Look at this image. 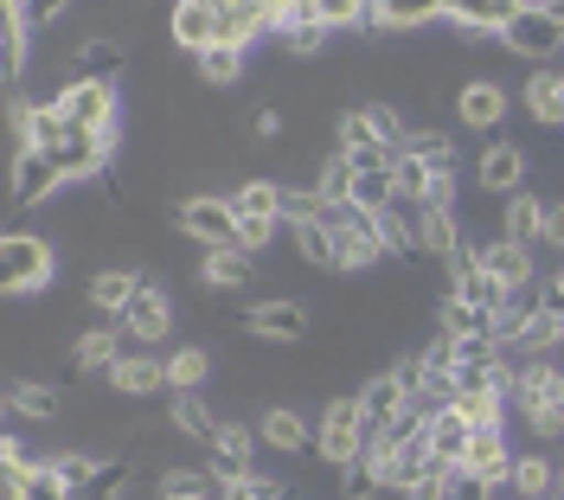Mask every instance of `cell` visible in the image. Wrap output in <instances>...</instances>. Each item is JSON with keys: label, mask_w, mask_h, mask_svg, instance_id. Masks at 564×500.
Masks as SVG:
<instances>
[{"label": "cell", "mask_w": 564, "mask_h": 500, "mask_svg": "<svg viewBox=\"0 0 564 500\" xmlns=\"http://www.w3.org/2000/svg\"><path fill=\"white\" fill-rule=\"evenodd\" d=\"M513 404H520V417L539 443H558L564 436V366L552 359H527V366H513Z\"/></svg>", "instance_id": "6da1fadb"}, {"label": "cell", "mask_w": 564, "mask_h": 500, "mask_svg": "<svg viewBox=\"0 0 564 500\" xmlns=\"http://www.w3.org/2000/svg\"><path fill=\"white\" fill-rule=\"evenodd\" d=\"M327 231H334V270H372L386 257V238H379V218L359 213V206H321Z\"/></svg>", "instance_id": "7a4b0ae2"}, {"label": "cell", "mask_w": 564, "mask_h": 500, "mask_svg": "<svg viewBox=\"0 0 564 500\" xmlns=\"http://www.w3.org/2000/svg\"><path fill=\"white\" fill-rule=\"evenodd\" d=\"M45 283H52V250L26 231H7L0 238V295H39Z\"/></svg>", "instance_id": "3957f363"}, {"label": "cell", "mask_w": 564, "mask_h": 500, "mask_svg": "<svg viewBox=\"0 0 564 500\" xmlns=\"http://www.w3.org/2000/svg\"><path fill=\"white\" fill-rule=\"evenodd\" d=\"M276 193H282V186H270V180H245L238 193H225V199H231V218H238V238H245V250H263L270 238H276V225H282Z\"/></svg>", "instance_id": "277c9868"}, {"label": "cell", "mask_w": 564, "mask_h": 500, "mask_svg": "<svg viewBox=\"0 0 564 500\" xmlns=\"http://www.w3.org/2000/svg\"><path fill=\"white\" fill-rule=\"evenodd\" d=\"M500 45H507V52H520V58H539V65H545V58H558V52H564V26L545 13V7H513V20L500 26Z\"/></svg>", "instance_id": "5b68a950"}, {"label": "cell", "mask_w": 564, "mask_h": 500, "mask_svg": "<svg viewBox=\"0 0 564 500\" xmlns=\"http://www.w3.org/2000/svg\"><path fill=\"white\" fill-rule=\"evenodd\" d=\"M359 443H366L359 398H334V404L321 411V424H315V449H321L334 468H340V463H352V456H359Z\"/></svg>", "instance_id": "8992f818"}, {"label": "cell", "mask_w": 564, "mask_h": 500, "mask_svg": "<svg viewBox=\"0 0 564 500\" xmlns=\"http://www.w3.org/2000/svg\"><path fill=\"white\" fill-rule=\"evenodd\" d=\"M167 327H174V302H167V289L141 283L129 295V308H122V334L141 340V347H154V340H167Z\"/></svg>", "instance_id": "52a82bcc"}, {"label": "cell", "mask_w": 564, "mask_h": 500, "mask_svg": "<svg viewBox=\"0 0 564 500\" xmlns=\"http://www.w3.org/2000/svg\"><path fill=\"white\" fill-rule=\"evenodd\" d=\"M180 231L199 238L206 250L245 244V238H238V218H231V199H186V206H180Z\"/></svg>", "instance_id": "ba28073f"}, {"label": "cell", "mask_w": 564, "mask_h": 500, "mask_svg": "<svg viewBox=\"0 0 564 500\" xmlns=\"http://www.w3.org/2000/svg\"><path fill=\"white\" fill-rule=\"evenodd\" d=\"M58 109L70 116V129H109L116 122V90H109L104 77H77L58 97Z\"/></svg>", "instance_id": "9c48e42d"}, {"label": "cell", "mask_w": 564, "mask_h": 500, "mask_svg": "<svg viewBox=\"0 0 564 500\" xmlns=\"http://www.w3.org/2000/svg\"><path fill=\"white\" fill-rule=\"evenodd\" d=\"M58 180H65V174L52 167V154H39V148H13V174H7V186H13V199H20V206H45Z\"/></svg>", "instance_id": "30bf717a"}, {"label": "cell", "mask_w": 564, "mask_h": 500, "mask_svg": "<svg viewBox=\"0 0 564 500\" xmlns=\"http://www.w3.org/2000/svg\"><path fill=\"white\" fill-rule=\"evenodd\" d=\"M462 468H475L481 481H507V468H513V449H507V430L500 424H481V430H468V449H462Z\"/></svg>", "instance_id": "8fae6325"}, {"label": "cell", "mask_w": 564, "mask_h": 500, "mask_svg": "<svg viewBox=\"0 0 564 500\" xmlns=\"http://www.w3.org/2000/svg\"><path fill=\"white\" fill-rule=\"evenodd\" d=\"M109 385L122 398H154V392H167V366L154 354H122L109 366Z\"/></svg>", "instance_id": "7c38bea8"}, {"label": "cell", "mask_w": 564, "mask_h": 500, "mask_svg": "<svg viewBox=\"0 0 564 500\" xmlns=\"http://www.w3.org/2000/svg\"><path fill=\"white\" fill-rule=\"evenodd\" d=\"M468 417H462L456 404H443L436 417H430V430H423V449H430V463L436 468H449V463H462V449H468Z\"/></svg>", "instance_id": "4fadbf2b"}, {"label": "cell", "mask_w": 564, "mask_h": 500, "mask_svg": "<svg viewBox=\"0 0 564 500\" xmlns=\"http://www.w3.org/2000/svg\"><path fill=\"white\" fill-rule=\"evenodd\" d=\"M250 449H257V436L245 424H218V436H212V481L225 488V481L250 475Z\"/></svg>", "instance_id": "5bb4252c"}, {"label": "cell", "mask_w": 564, "mask_h": 500, "mask_svg": "<svg viewBox=\"0 0 564 500\" xmlns=\"http://www.w3.org/2000/svg\"><path fill=\"white\" fill-rule=\"evenodd\" d=\"M481 270H488L500 289H532V244H513V238H494L481 250Z\"/></svg>", "instance_id": "9a60e30c"}, {"label": "cell", "mask_w": 564, "mask_h": 500, "mask_svg": "<svg viewBox=\"0 0 564 500\" xmlns=\"http://www.w3.org/2000/svg\"><path fill=\"white\" fill-rule=\"evenodd\" d=\"M245 322H250V334H263V340H302V334H308V308H302V302H257Z\"/></svg>", "instance_id": "2e32d148"}, {"label": "cell", "mask_w": 564, "mask_h": 500, "mask_svg": "<svg viewBox=\"0 0 564 500\" xmlns=\"http://www.w3.org/2000/svg\"><path fill=\"white\" fill-rule=\"evenodd\" d=\"M250 270H257V250H245V244H225V250L199 257V283H212V289H245Z\"/></svg>", "instance_id": "e0dca14e"}, {"label": "cell", "mask_w": 564, "mask_h": 500, "mask_svg": "<svg viewBox=\"0 0 564 500\" xmlns=\"http://www.w3.org/2000/svg\"><path fill=\"white\" fill-rule=\"evenodd\" d=\"M174 39L186 45V52L218 45V7H212V0H180L174 7Z\"/></svg>", "instance_id": "ac0fdd59"}, {"label": "cell", "mask_w": 564, "mask_h": 500, "mask_svg": "<svg viewBox=\"0 0 564 500\" xmlns=\"http://www.w3.org/2000/svg\"><path fill=\"white\" fill-rule=\"evenodd\" d=\"M475 174H481L488 193H513V186L527 180V154L513 142H494V148H481V167H475Z\"/></svg>", "instance_id": "d6986e66"}, {"label": "cell", "mask_w": 564, "mask_h": 500, "mask_svg": "<svg viewBox=\"0 0 564 500\" xmlns=\"http://www.w3.org/2000/svg\"><path fill=\"white\" fill-rule=\"evenodd\" d=\"M539 225H545V199L527 193V186H513V193H507V225H500V238H513V244H539Z\"/></svg>", "instance_id": "ffe728a7"}, {"label": "cell", "mask_w": 564, "mask_h": 500, "mask_svg": "<svg viewBox=\"0 0 564 500\" xmlns=\"http://www.w3.org/2000/svg\"><path fill=\"white\" fill-rule=\"evenodd\" d=\"M257 436H263L270 449H282V456L308 449V424H302V411H295V404H270V411H263V424H257Z\"/></svg>", "instance_id": "44dd1931"}, {"label": "cell", "mask_w": 564, "mask_h": 500, "mask_svg": "<svg viewBox=\"0 0 564 500\" xmlns=\"http://www.w3.org/2000/svg\"><path fill=\"white\" fill-rule=\"evenodd\" d=\"M443 13H449L456 26H468V33H494L500 39V26L513 20V0H443Z\"/></svg>", "instance_id": "7402d4cb"}, {"label": "cell", "mask_w": 564, "mask_h": 500, "mask_svg": "<svg viewBox=\"0 0 564 500\" xmlns=\"http://www.w3.org/2000/svg\"><path fill=\"white\" fill-rule=\"evenodd\" d=\"M456 109H462V122H468V129H494V122L507 116V90L488 84V77H481V84H462Z\"/></svg>", "instance_id": "603a6c76"}, {"label": "cell", "mask_w": 564, "mask_h": 500, "mask_svg": "<svg viewBox=\"0 0 564 500\" xmlns=\"http://www.w3.org/2000/svg\"><path fill=\"white\" fill-rule=\"evenodd\" d=\"M527 109L539 122H564V65H539L527 77Z\"/></svg>", "instance_id": "cb8c5ba5"}, {"label": "cell", "mask_w": 564, "mask_h": 500, "mask_svg": "<svg viewBox=\"0 0 564 500\" xmlns=\"http://www.w3.org/2000/svg\"><path fill=\"white\" fill-rule=\"evenodd\" d=\"M507 481H513V494L520 500H552L558 494V468L545 463V456H513Z\"/></svg>", "instance_id": "d4e9b609"}, {"label": "cell", "mask_w": 564, "mask_h": 500, "mask_svg": "<svg viewBox=\"0 0 564 500\" xmlns=\"http://www.w3.org/2000/svg\"><path fill=\"white\" fill-rule=\"evenodd\" d=\"M398 404H404V392H398V379H366V385H359V417H366V436H372V430H386L391 417H398Z\"/></svg>", "instance_id": "484cf974"}, {"label": "cell", "mask_w": 564, "mask_h": 500, "mask_svg": "<svg viewBox=\"0 0 564 500\" xmlns=\"http://www.w3.org/2000/svg\"><path fill=\"white\" fill-rule=\"evenodd\" d=\"M417 250H436L443 263L462 250V231H456V213H449V206H423V218H417Z\"/></svg>", "instance_id": "4316f807"}, {"label": "cell", "mask_w": 564, "mask_h": 500, "mask_svg": "<svg viewBox=\"0 0 564 500\" xmlns=\"http://www.w3.org/2000/svg\"><path fill=\"white\" fill-rule=\"evenodd\" d=\"M122 359V340L109 334V327H90V334H77V347H70V366L77 372H104L109 379V366Z\"/></svg>", "instance_id": "83f0119b"}, {"label": "cell", "mask_w": 564, "mask_h": 500, "mask_svg": "<svg viewBox=\"0 0 564 500\" xmlns=\"http://www.w3.org/2000/svg\"><path fill=\"white\" fill-rule=\"evenodd\" d=\"M161 366H167V392H199L206 372H212V354L206 347H174Z\"/></svg>", "instance_id": "f1b7e54d"}, {"label": "cell", "mask_w": 564, "mask_h": 500, "mask_svg": "<svg viewBox=\"0 0 564 500\" xmlns=\"http://www.w3.org/2000/svg\"><path fill=\"white\" fill-rule=\"evenodd\" d=\"M141 289V276H129V270H97L90 276V302L104 308V315H116L122 322V308H129V295Z\"/></svg>", "instance_id": "f546056e"}, {"label": "cell", "mask_w": 564, "mask_h": 500, "mask_svg": "<svg viewBox=\"0 0 564 500\" xmlns=\"http://www.w3.org/2000/svg\"><path fill=\"white\" fill-rule=\"evenodd\" d=\"M199 77L218 84V90H225V84H238V77H245V45H225V39L206 45V52H199Z\"/></svg>", "instance_id": "4dcf8cb0"}, {"label": "cell", "mask_w": 564, "mask_h": 500, "mask_svg": "<svg viewBox=\"0 0 564 500\" xmlns=\"http://www.w3.org/2000/svg\"><path fill=\"white\" fill-rule=\"evenodd\" d=\"M45 468H52V481H58L65 494H77L84 481H97V475H104V456H84V449H70V456H45Z\"/></svg>", "instance_id": "1f68e13d"}, {"label": "cell", "mask_w": 564, "mask_h": 500, "mask_svg": "<svg viewBox=\"0 0 564 500\" xmlns=\"http://www.w3.org/2000/svg\"><path fill=\"white\" fill-rule=\"evenodd\" d=\"M295 231V250L315 263V270H334V231H327V218H302V225H289Z\"/></svg>", "instance_id": "d6a6232c"}, {"label": "cell", "mask_w": 564, "mask_h": 500, "mask_svg": "<svg viewBox=\"0 0 564 500\" xmlns=\"http://www.w3.org/2000/svg\"><path fill=\"white\" fill-rule=\"evenodd\" d=\"M443 334H456V340H468V334H488V308L462 302L456 289H449V295H443Z\"/></svg>", "instance_id": "836d02e7"}, {"label": "cell", "mask_w": 564, "mask_h": 500, "mask_svg": "<svg viewBox=\"0 0 564 500\" xmlns=\"http://www.w3.org/2000/svg\"><path fill=\"white\" fill-rule=\"evenodd\" d=\"M436 13H443V0H372V20H386V26H423Z\"/></svg>", "instance_id": "e575fe53"}, {"label": "cell", "mask_w": 564, "mask_h": 500, "mask_svg": "<svg viewBox=\"0 0 564 500\" xmlns=\"http://www.w3.org/2000/svg\"><path fill=\"white\" fill-rule=\"evenodd\" d=\"M404 154H417L423 167H436V174H456V148H449V135H443V129H417Z\"/></svg>", "instance_id": "d590c367"}, {"label": "cell", "mask_w": 564, "mask_h": 500, "mask_svg": "<svg viewBox=\"0 0 564 500\" xmlns=\"http://www.w3.org/2000/svg\"><path fill=\"white\" fill-rule=\"evenodd\" d=\"M315 193H321V206H347V199H352V161H347V154H334V161L321 167Z\"/></svg>", "instance_id": "8d00e7d4"}, {"label": "cell", "mask_w": 564, "mask_h": 500, "mask_svg": "<svg viewBox=\"0 0 564 500\" xmlns=\"http://www.w3.org/2000/svg\"><path fill=\"white\" fill-rule=\"evenodd\" d=\"M7 404H13L20 417H33V424L58 417V392H52V385H13V392H7Z\"/></svg>", "instance_id": "74e56055"}, {"label": "cell", "mask_w": 564, "mask_h": 500, "mask_svg": "<svg viewBox=\"0 0 564 500\" xmlns=\"http://www.w3.org/2000/svg\"><path fill=\"white\" fill-rule=\"evenodd\" d=\"M174 424L186 430V436H199V443H212V436H218V417H212V411H206V404H199L193 392H180V398H174Z\"/></svg>", "instance_id": "f35d334b"}, {"label": "cell", "mask_w": 564, "mask_h": 500, "mask_svg": "<svg viewBox=\"0 0 564 500\" xmlns=\"http://www.w3.org/2000/svg\"><path fill=\"white\" fill-rule=\"evenodd\" d=\"M218 500H289V488L250 468V475H238V481H225V488H218Z\"/></svg>", "instance_id": "ab89813d"}, {"label": "cell", "mask_w": 564, "mask_h": 500, "mask_svg": "<svg viewBox=\"0 0 564 500\" xmlns=\"http://www.w3.org/2000/svg\"><path fill=\"white\" fill-rule=\"evenodd\" d=\"M340 494H347V500H372V494H379V468H372V456L340 463Z\"/></svg>", "instance_id": "60d3db41"}, {"label": "cell", "mask_w": 564, "mask_h": 500, "mask_svg": "<svg viewBox=\"0 0 564 500\" xmlns=\"http://www.w3.org/2000/svg\"><path fill=\"white\" fill-rule=\"evenodd\" d=\"M161 500H212V481L199 468H167L161 475Z\"/></svg>", "instance_id": "b9f144b4"}, {"label": "cell", "mask_w": 564, "mask_h": 500, "mask_svg": "<svg viewBox=\"0 0 564 500\" xmlns=\"http://www.w3.org/2000/svg\"><path fill=\"white\" fill-rule=\"evenodd\" d=\"M488 494H494V481H481L475 468H462V463L443 468V500H488Z\"/></svg>", "instance_id": "7bdbcfd3"}, {"label": "cell", "mask_w": 564, "mask_h": 500, "mask_svg": "<svg viewBox=\"0 0 564 500\" xmlns=\"http://www.w3.org/2000/svg\"><path fill=\"white\" fill-rule=\"evenodd\" d=\"M109 72H116V45L84 39V45H77V77H104V84H109Z\"/></svg>", "instance_id": "ee69618b"}, {"label": "cell", "mask_w": 564, "mask_h": 500, "mask_svg": "<svg viewBox=\"0 0 564 500\" xmlns=\"http://www.w3.org/2000/svg\"><path fill=\"white\" fill-rule=\"evenodd\" d=\"M315 7L321 26H352V20H372V7L366 0H308Z\"/></svg>", "instance_id": "f6af8a7d"}, {"label": "cell", "mask_w": 564, "mask_h": 500, "mask_svg": "<svg viewBox=\"0 0 564 500\" xmlns=\"http://www.w3.org/2000/svg\"><path fill=\"white\" fill-rule=\"evenodd\" d=\"M122 481H129V463L116 456V463H109L104 475H97V481H84V488H77L70 500H116V494H122Z\"/></svg>", "instance_id": "bcb514c9"}, {"label": "cell", "mask_w": 564, "mask_h": 500, "mask_svg": "<svg viewBox=\"0 0 564 500\" xmlns=\"http://www.w3.org/2000/svg\"><path fill=\"white\" fill-rule=\"evenodd\" d=\"M282 225H302V218H321V193H302V186H282L276 193Z\"/></svg>", "instance_id": "7dc6e473"}, {"label": "cell", "mask_w": 564, "mask_h": 500, "mask_svg": "<svg viewBox=\"0 0 564 500\" xmlns=\"http://www.w3.org/2000/svg\"><path fill=\"white\" fill-rule=\"evenodd\" d=\"M20 500H70V494L52 481V468H26L20 475Z\"/></svg>", "instance_id": "c3c4849f"}, {"label": "cell", "mask_w": 564, "mask_h": 500, "mask_svg": "<svg viewBox=\"0 0 564 500\" xmlns=\"http://www.w3.org/2000/svg\"><path fill=\"white\" fill-rule=\"evenodd\" d=\"M391 379H398V392H404V398H423V392H430V379H423V359H417V354L398 359V366H391Z\"/></svg>", "instance_id": "681fc988"}, {"label": "cell", "mask_w": 564, "mask_h": 500, "mask_svg": "<svg viewBox=\"0 0 564 500\" xmlns=\"http://www.w3.org/2000/svg\"><path fill=\"white\" fill-rule=\"evenodd\" d=\"M539 244L564 250V199H545V225H539Z\"/></svg>", "instance_id": "f907efd6"}, {"label": "cell", "mask_w": 564, "mask_h": 500, "mask_svg": "<svg viewBox=\"0 0 564 500\" xmlns=\"http://www.w3.org/2000/svg\"><path fill=\"white\" fill-rule=\"evenodd\" d=\"M398 500H443V468L430 463V468H423V475H417V481H411V488H404Z\"/></svg>", "instance_id": "816d5d0a"}, {"label": "cell", "mask_w": 564, "mask_h": 500, "mask_svg": "<svg viewBox=\"0 0 564 500\" xmlns=\"http://www.w3.org/2000/svg\"><path fill=\"white\" fill-rule=\"evenodd\" d=\"M250 135H282V116L276 109H257V116H250Z\"/></svg>", "instance_id": "f5cc1de1"}, {"label": "cell", "mask_w": 564, "mask_h": 500, "mask_svg": "<svg viewBox=\"0 0 564 500\" xmlns=\"http://www.w3.org/2000/svg\"><path fill=\"white\" fill-rule=\"evenodd\" d=\"M545 13H552V20L564 26V0H545Z\"/></svg>", "instance_id": "db71d44e"}, {"label": "cell", "mask_w": 564, "mask_h": 500, "mask_svg": "<svg viewBox=\"0 0 564 500\" xmlns=\"http://www.w3.org/2000/svg\"><path fill=\"white\" fill-rule=\"evenodd\" d=\"M7 411H13V404H7V398H0V424H7Z\"/></svg>", "instance_id": "11a10c76"}, {"label": "cell", "mask_w": 564, "mask_h": 500, "mask_svg": "<svg viewBox=\"0 0 564 500\" xmlns=\"http://www.w3.org/2000/svg\"><path fill=\"white\" fill-rule=\"evenodd\" d=\"M558 500H564V468H558Z\"/></svg>", "instance_id": "9f6ffc18"}, {"label": "cell", "mask_w": 564, "mask_h": 500, "mask_svg": "<svg viewBox=\"0 0 564 500\" xmlns=\"http://www.w3.org/2000/svg\"><path fill=\"white\" fill-rule=\"evenodd\" d=\"M552 276H558V283H564V263H558V270H552Z\"/></svg>", "instance_id": "6f0895ef"}, {"label": "cell", "mask_w": 564, "mask_h": 500, "mask_svg": "<svg viewBox=\"0 0 564 500\" xmlns=\"http://www.w3.org/2000/svg\"><path fill=\"white\" fill-rule=\"evenodd\" d=\"M366 7H372V0H366Z\"/></svg>", "instance_id": "680465c9"}]
</instances>
